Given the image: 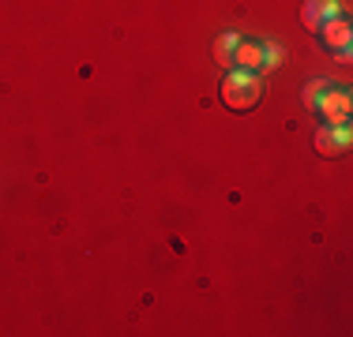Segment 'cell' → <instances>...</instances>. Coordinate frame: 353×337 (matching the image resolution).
Here are the masks:
<instances>
[{"label": "cell", "mask_w": 353, "mask_h": 337, "mask_svg": "<svg viewBox=\"0 0 353 337\" xmlns=\"http://www.w3.org/2000/svg\"><path fill=\"white\" fill-rule=\"evenodd\" d=\"M259 94H263V87H259L256 72H241V67H233V72L225 75V83H222V101L233 109V113L252 109L259 101Z\"/></svg>", "instance_id": "obj_1"}, {"label": "cell", "mask_w": 353, "mask_h": 337, "mask_svg": "<svg viewBox=\"0 0 353 337\" xmlns=\"http://www.w3.org/2000/svg\"><path fill=\"white\" fill-rule=\"evenodd\" d=\"M350 109H353V101H350L346 90H339V87H327L323 98L316 101V113H323L327 124H350Z\"/></svg>", "instance_id": "obj_2"}, {"label": "cell", "mask_w": 353, "mask_h": 337, "mask_svg": "<svg viewBox=\"0 0 353 337\" xmlns=\"http://www.w3.org/2000/svg\"><path fill=\"white\" fill-rule=\"evenodd\" d=\"M316 150L323 157H342L350 150V124H323L316 131Z\"/></svg>", "instance_id": "obj_3"}, {"label": "cell", "mask_w": 353, "mask_h": 337, "mask_svg": "<svg viewBox=\"0 0 353 337\" xmlns=\"http://www.w3.org/2000/svg\"><path fill=\"white\" fill-rule=\"evenodd\" d=\"M319 38H323V45L331 49V53H339L342 61H350V23L342 19H331V23H323L319 27Z\"/></svg>", "instance_id": "obj_4"}, {"label": "cell", "mask_w": 353, "mask_h": 337, "mask_svg": "<svg viewBox=\"0 0 353 337\" xmlns=\"http://www.w3.org/2000/svg\"><path fill=\"white\" fill-rule=\"evenodd\" d=\"M331 19H339V0H308L305 4V27L308 30L319 34V27Z\"/></svg>", "instance_id": "obj_5"}, {"label": "cell", "mask_w": 353, "mask_h": 337, "mask_svg": "<svg viewBox=\"0 0 353 337\" xmlns=\"http://www.w3.org/2000/svg\"><path fill=\"white\" fill-rule=\"evenodd\" d=\"M233 67H241V72H259V67H263V45H259V41H241L237 53H233Z\"/></svg>", "instance_id": "obj_6"}, {"label": "cell", "mask_w": 353, "mask_h": 337, "mask_svg": "<svg viewBox=\"0 0 353 337\" xmlns=\"http://www.w3.org/2000/svg\"><path fill=\"white\" fill-rule=\"evenodd\" d=\"M237 45H241V34H222V38L214 41V56H218V64L233 67V53H237Z\"/></svg>", "instance_id": "obj_7"}, {"label": "cell", "mask_w": 353, "mask_h": 337, "mask_svg": "<svg viewBox=\"0 0 353 337\" xmlns=\"http://www.w3.org/2000/svg\"><path fill=\"white\" fill-rule=\"evenodd\" d=\"M327 87H331V83H323V79H312V83H308V87H305V105H308V109H316V101L323 98V90H327Z\"/></svg>", "instance_id": "obj_8"}, {"label": "cell", "mask_w": 353, "mask_h": 337, "mask_svg": "<svg viewBox=\"0 0 353 337\" xmlns=\"http://www.w3.org/2000/svg\"><path fill=\"white\" fill-rule=\"evenodd\" d=\"M279 64H282V49L263 45V67H279Z\"/></svg>", "instance_id": "obj_9"}]
</instances>
